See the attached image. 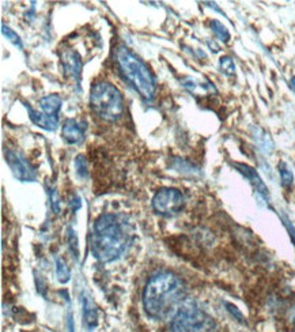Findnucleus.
Wrapping results in <instances>:
<instances>
[{"label":"nucleus","instance_id":"f257e3e1","mask_svg":"<svg viewBox=\"0 0 295 332\" xmlns=\"http://www.w3.org/2000/svg\"><path fill=\"white\" fill-rule=\"evenodd\" d=\"M185 285L174 274L162 272L153 276L143 291L146 313L155 320L174 317L185 302Z\"/></svg>","mask_w":295,"mask_h":332},{"label":"nucleus","instance_id":"f03ea898","mask_svg":"<svg viewBox=\"0 0 295 332\" xmlns=\"http://www.w3.org/2000/svg\"><path fill=\"white\" fill-rule=\"evenodd\" d=\"M90 244L92 255L98 260L104 263L116 260L128 244L125 223L113 214L101 215L92 226Z\"/></svg>","mask_w":295,"mask_h":332},{"label":"nucleus","instance_id":"7ed1b4c3","mask_svg":"<svg viewBox=\"0 0 295 332\" xmlns=\"http://www.w3.org/2000/svg\"><path fill=\"white\" fill-rule=\"evenodd\" d=\"M116 62L121 69V74L134 86L136 91L144 100H151L155 93V83L147 66L127 46L117 48Z\"/></svg>","mask_w":295,"mask_h":332},{"label":"nucleus","instance_id":"20e7f679","mask_svg":"<svg viewBox=\"0 0 295 332\" xmlns=\"http://www.w3.org/2000/svg\"><path fill=\"white\" fill-rule=\"evenodd\" d=\"M90 105L92 112L105 121H116L123 116V95L109 82H98L92 85Z\"/></svg>","mask_w":295,"mask_h":332},{"label":"nucleus","instance_id":"39448f33","mask_svg":"<svg viewBox=\"0 0 295 332\" xmlns=\"http://www.w3.org/2000/svg\"><path fill=\"white\" fill-rule=\"evenodd\" d=\"M172 332H214L215 323L192 301H185L173 317Z\"/></svg>","mask_w":295,"mask_h":332},{"label":"nucleus","instance_id":"423d86ee","mask_svg":"<svg viewBox=\"0 0 295 332\" xmlns=\"http://www.w3.org/2000/svg\"><path fill=\"white\" fill-rule=\"evenodd\" d=\"M185 199L179 189L162 188L153 198V207L157 213L163 217H173L181 213Z\"/></svg>","mask_w":295,"mask_h":332},{"label":"nucleus","instance_id":"0eeeda50","mask_svg":"<svg viewBox=\"0 0 295 332\" xmlns=\"http://www.w3.org/2000/svg\"><path fill=\"white\" fill-rule=\"evenodd\" d=\"M6 161L13 170L14 176L21 181H34L36 178V170L31 168V165L25 158H22L15 151H6Z\"/></svg>","mask_w":295,"mask_h":332},{"label":"nucleus","instance_id":"6e6552de","mask_svg":"<svg viewBox=\"0 0 295 332\" xmlns=\"http://www.w3.org/2000/svg\"><path fill=\"white\" fill-rule=\"evenodd\" d=\"M62 66L64 74L71 76L75 81H80V75H82V59H80L79 53L74 49H66L63 50L62 53Z\"/></svg>","mask_w":295,"mask_h":332},{"label":"nucleus","instance_id":"1a4fd4ad","mask_svg":"<svg viewBox=\"0 0 295 332\" xmlns=\"http://www.w3.org/2000/svg\"><path fill=\"white\" fill-rule=\"evenodd\" d=\"M234 166H235V169L238 170L241 175L245 176L246 178H248V181L252 184V187L257 191L258 194L261 195L263 198H265V199H268V196H270L268 188H267L264 181L261 180V177L257 173V170L252 168V166H249V165H246V163H234Z\"/></svg>","mask_w":295,"mask_h":332},{"label":"nucleus","instance_id":"9d476101","mask_svg":"<svg viewBox=\"0 0 295 332\" xmlns=\"http://www.w3.org/2000/svg\"><path fill=\"white\" fill-rule=\"evenodd\" d=\"M85 130L86 127L83 123H79L75 119H67L62 128L63 139L69 144L79 143L85 138Z\"/></svg>","mask_w":295,"mask_h":332},{"label":"nucleus","instance_id":"9b49d317","mask_svg":"<svg viewBox=\"0 0 295 332\" xmlns=\"http://www.w3.org/2000/svg\"><path fill=\"white\" fill-rule=\"evenodd\" d=\"M27 112H29V117L30 120L40 128L43 130H46V131H56L57 127H59V119L57 116H49L46 113L38 112V111H34L31 107H27Z\"/></svg>","mask_w":295,"mask_h":332},{"label":"nucleus","instance_id":"f8f14e48","mask_svg":"<svg viewBox=\"0 0 295 332\" xmlns=\"http://www.w3.org/2000/svg\"><path fill=\"white\" fill-rule=\"evenodd\" d=\"M62 105L63 100L59 94H49L40 100V107L43 109V112L49 116H57Z\"/></svg>","mask_w":295,"mask_h":332},{"label":"nucleus","instance_id":"ddd939ff","mask_svg":"<svg viewBox=\"0 0 295 332\" xmlns=\"http://www.w3.org/2000/svg\"><path fill=\"white\" fill-rule=\"evenodd\" d=\"M83 317L89 328H94L97 326V310L90 297H85L83 300Z\"/></svg>","mask_w":295,"mask_h":332},{"label":"nucleus","instance_id":"4468645a","mask_svg":"<svg viewBox=\"0 0 295 332\" xmlns=\"http://www.w3.org/2000/svg\"><path fill=\"white\" fill-rule=\"evenodd\" d=\"M253 136H254V139H256V142H257L261 150L265 151V153H271V151L273 150V142H272V139L261 128H256L253 131Z\"/></svg>","mask_w":295,"mask_h":332},{"label":"nucleus","instance_id":"2eb2a0df","mask_svg":"<svg viewBox=\"0 0 295 332\" xmlns=\"http://www.w3.org/2000/svg\"><path fill=\"white\" fill-rule=\"evenodd\" d=\"M56 276L59 279L60 283H67L71 278V271H69V267L66 263V260L62 259V257H57L56 259Z\"/></svg>","mask_w":295,"mask_h":332},{"label":"nucleus","instance_id":"dca6fc26","mask_svg":"<svg viewBox=\"0 0 295 332\" xmlns=\"http://www.w3.org/2000/svg\"><path fill=\"white\" fill-rule=\"evenodd\" d=\"M209 26H211V30L214 32V34L221 40L222 43H228L230 41V33H228L227 27L223 25L222 22H219L218 19H212L209 22Z\"/></svg>","mask_w":295,"mask_h":332},{"label":"nucleus","instance_id":"f3484780","mask_svg":"<svg viewBox=\"0 0 295 332\" xmlns=\"http://www.w3.org/2000/svg\"><path fill=\"white\" fill-rule=\"evenodd\" d=\"M279 173H280V182L284 188H290L294 182V175L289 169V166L284 162L279 163Z\"/></svg>","mask_w":295,"mask_h":332},{"label":"nucleus","instance_id":"a211bd4d","mask_svg":"<svg viewBox=\"0 0 295 332\" xmlns=\"http://www.w3.org/2000/svg\"><path fill=\"white\" fill-rule=\"evenodd\" d=\"M1 33H3V36L7 37V40H8L11 44L15 45V46H18V48H22V46H23V45H22V40H21V37H19L17 33L14 32L13 29H10V27L4 25V23L1 25Z\"/></svg>","mask_w":295,"mask_h":332},{"label":"nucleus","instance_id":"6ab92c4d","mask_svg":"<svg viewBox=\"0 0 295 332\" xmlns=\"http://www.w3.org/2000/svg\"><path fill=\"white\" fill-rule=\"evenodd\" d=\"M219 67H221L222 72L226 75H234L235 74V64L234 60L230 56H222L219 60Z\"/></svg>","mask_w":295,"mask_h":332},{"label":"nucleus","instance_id":"aec40b11","mask_svg":"<svg viewBox=\"0 0 295 332\" xmlns=\"http://www.w3.org/2000/svg\"><path fill=\"white\" fill-rule=\"evenodd\" d=\"M67 240H68V245H69V249H71V252L74 253L75 259H78V256H79V245H78V236H76V233H75L74 229H68L67 232Z\"/></svg>","mask_w":295,"mask_h":332},{"label":"nucleus","instance_id":"412c9836","mask_svg":"<svg viewBox=\"0 0 295 332\" xmlns=\"http://www.w3.org/2000/svg\"><path fill=\"white\" fill-rule=\"evenodd\" d=\"M75 169L80 178H86L89 176V169H87V162L83 155H78L75 159Z\"/></svg>","mask_w":295,"mask_h":332},{"label":"nucleus","instance_id":"4be33fe9","mask_svg":"<svg viewBox=\"0 0 295 332\" xmlns=\"http://www.w3.org/2000/svg\"><path fill=\"white\" fill-rule=\"evenodd\" d=\"M50 206L53 208V211L56 214L60 213V207H62V201H60V198H59V194L56 191H52V195H50Z\"/></svg>","mask_w":295,"mask_h":332},{"label":"nucleus","instance_id":"5701e85b","mask_svg":"<svg viewBox=\"0 0 295 332\" xmlns=\"http://www.w3.org/2000/svg\"><path fill=\"white\" fill-rule=\"evenodd\" d=\"M225 305H226V308H227L228 312L233 314L235 319L238 320V321H241V323H244V320H245V317H244V314L241 313L240 309H238V308L234 307L233 304H230V302H226Z\"/></svg>","mask_w":295,"mask_h":332},{"label":"nucleus","instance_id":"b1692460","mask_svg":"<svg viewBox=\"0 0 295 332\" xmlns=\"http://www.w3.org/2000/svg\"><path fill=\"white\" fill-rule=\"evenodd\" d=\"M284 225H286V227H287L290 236H291V238H293V241H294V244H295V227L293 226V223L287 220V218H284Z\"/></svg>","mask_w":295,"mask_h":332},{"label":"nucleus","instance_id":"393cba45","mask_svg":"<svg viewBox=\"0 0 295 332\" xmlns=\"http://www.w3.org/2000/svg\"><path fill=\"white\" fill-rule=\"evenodd\" d=\"M290 86H291L293 91L295 93V76H294V78H291V81H290Z\"/></svg>","mask_w":295,"mask_h":332},{"label":"nucleus","instance_id":"a878e982","mask_svg":"<svg viewBox=\"0 0 295 332\" xmlns=\"http://www.w3.org/2000/svg\"><path fill=\"white\" fill-rule=\"evenodd\" d=\"M293 320H294V323H295V308L293 309Z\"/></svg>","mask_w":295,"mask_h":332}]
</instances>
